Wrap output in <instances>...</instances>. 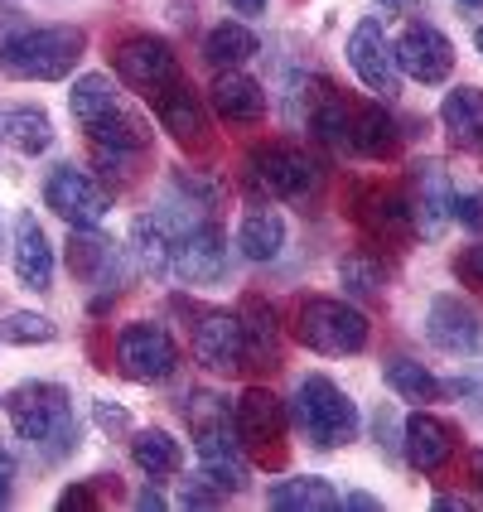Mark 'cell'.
Here are the masks:
<instances>
[{"label": "cell", "mask_w": 483, "mask_h": 512, "mask_svg": "<svg viewBox=\"0 0 483 512\" xmlns=\"http://www.w3.org/2000/svg\"><path fill=\"white\" fill-rule=\"evenodd\" d=\"M435 508H455V512H469V508H474V503H469V498H455V493H440V498H435Z\"/></svg>", "instance_id": "bcb514c9"}, {"label": "cell", "mask_w": 483, "mask_h": 512, "mask_svg": "<svg viewBox=\"0 0 483 512\" xmlns=\"http://www.w3.org/2000/svg\"><path fill=\"white\" fill-rule=\"evenodd\" d=\"M348 63H353V73L363 78L372 97H397L401 92V73L397 63H392V44H387V34L377 20H363V25L353 29V39H348Z\"/></svg>", "instance_id": "9a60e30c"}, {"label": "cell", "mask_w": 483, "mask_h": 512, "mask_svg": "<svg viewBox=\"0 0 483 512\" xmlns=\"http://www.w3.org/2000/svg\"><path fill=\"white\" fill-rule=\"evenodd\" d=\"M136 503H141L145 512H160V508H165V498H160L155 488H145V493H141V498H136Z\"/></svg>", "instance_id": "7dc6e473"}, {"label": "cell", "mask_w": 483, "mask_h": 512, "mask_svg": "<svg viewBox=\"0 0 483 512\" xmlns=\"http://www.w3.org/2000/svg\"><path fill=\"white\" fill-rule=\"evenodd\" d=\"M208 102H213V112L223 116L228 126H256V121L266 116V92H261V83L247 78V73H237V68H223V73L213 78Z\"/></svg>", "instance_id": "ffe728a7"}, {"label": "cell", "mask_w": 483, "mask_h": 512, "mask_svg": "<svg viewBox=\"0 0 483 512\" xmlns=\"http://www.w3.org/2000/svg\"><path fill=\"white\" fill-rule=\"evenodd\" d=\"M242 334H247V363H271L276 358V329H271V310L261 300H247Z\"/></svg>", "instance_id": "d6a6232c"}, {"label": "cell", "mask_w": 483, "mask_h": 512, "mask_svg": "<svg viewBox=\"0 0 483 512\" xmlns=\"http://www.w3.org/2000/svg\"><path fill=\"white\" fill-rule=\"evenodd\" d=\"M387 5H401V0H387Z\"/></svg>", "instance_id": "816d5d0a"}, {"label": "cell", "mask_w": 483, "mask_h": 512, "mask_svg": "<svg viewBox=\"0 0 483 512\" xmlns=\"http://www.w3.org/2000/svg\"><path fill=\"white\" fill-rule=\"evenodd\" d=\"M256 54V34L242 20H223V25L208 29V39H203V58H208V68H242L247 58Z\"/></svg>", "instance_id": "f1b7e54d"}, {"label": "cell", "mask_w": 483, "mask_h": 512, "mask_svg": "<svg viewBox=\"0 0 483 512\" xmlns=\"http://www.w3.org/2000/svg\"><path fill=\"white\" fill-rule=\"evenodd\" d=\"M382 377H387V387L406 401H435L445 392V382H435L430 368H421L416 358H387V363H382Z\"/></svg>", "instance_id": "1f68e13d"}, {"label": "cell", "mask_w": 483, "mask_h": 512, "mask_svg": "<svg viewBox=\"0 0 483 512\" xmlns=\"http://www.w3.org/2000/svg\"><path fill=\"white\" fill-rule=\"evenodd\" d=\"M87 49V34L78 25H44L25 29L0 44V68L20 83H58L78 68V54Z\"/></svg>", "instance_id": "3957f363"}, {"label": "cell", "mask_w": 483, "mask_h": 512, "mask_svg": "<svg viewBox=\"0 0 483 512\" xmlns=\"http://www.w3.org/2000/svg\"><path fill=\"white\" fill-rule=\"evenodd\" d=\"M170 266L184 285H218L228 276V237H223V228L218 223L184 228V237L174 242Z\"/></svg>", "instance_id": "8fae6325"}, {"label": "cell", "mask_w": 483, "mask_h": 512, "mask_svg": "<svg viewBox=\"0 0 483 512\" xmlns=\"http://www.w3.org/2000/svg\"><path fill=\"white\" fill-rule=\"evenodd\" d=\"M252 184L271 199H305L314 189V165L290 145H261L252 155Z\"/></svg>", "instance_id": "2e32d148"}, {"label": "cell", "mask_w": 483, "mask_h": 512, "mask_svg": "<svg viewBox=\"0 0 483 512\" xmlns=\"http://www.w3.org/2000/svg\"><path fill=\"white\" fill-rule=\"evenodd\" d=\"M179 237L184 232L174 228L170 213H145V218H136V228H131V247H136V256H141L150 271H165Z\"/></svg>", "instance_id": "83f0119b"}, {"label": "cell", "mask_w": 483, "mask_h": 512, "mask_svg": "<svg viewBox=\"0 0 483 512\" xmlns=\"http://www.w3.org/2000/svg\"><path fill=\"white\" fill-rule=\"evenodd\" d=\"M194 358L208 372H247V334H242V314L213 310L194 324Z\"/></svg>", "instance_id": "5bb4252c"}, {"label": "cell", "mask_w": 483, "mask_h": 512, "mask_svg": "<svg viewBox=\"0 0 483 512\" xmlns=\"http://www.w3.org/2000/svg\"><path fill=\"white\" fill-rule=\"evenodd\" d=\"M339 281L343 290H353V295H377L382 281H387V271H382V261L368 252H348L339 261Z\"/></svg>", "instance_id": "e575fe53"}, {"label": "cell", "mask_w": 483, "mask_h": 512, "mask_svg": "<svg viewBox=\"0 0 483 512\" xmlns=\"http://www.w3.org/2000/svg\"><path fill=\"white\" fill-rule=\"evenodd\" d=\"M455 445H459V435H455L450 421H440V416H430V411H411V416H406L401 450H406V459H411V469L440 474V469L455 459Z\"/></svg>", "instance_id": "ac0fdd59"}, {"label": "cell", "mask_w": 483, "mask_h": 512, "mask_svg": "<svg viewBox=\"0 0 483 512\" xmlns=\"http://www.w3.org/2000/svg\"><path fill=\"white\" fill-rule=\"evenodd\" d=\"M474 44H479V54H483V29H479V34H474Z\"/></svg>", "instance_id": "f907efd6"}, {"label": "cell", "mask_w": 483, "mask_h": 512, "mask_svg": "<svg viewBox=\"0 0 483 512\" xmlns=\"http://www.w3.org/2000/svg\"><path fill=\"white\" fill-rule=\"evenodd\" d=\"M310 136L329 150H348L353 145V121H348V102L329 83H319V97H310Z\"/></svg>", "instance_id": "d4e9b609"}, {"label": "cell", "mask_w": 483, "mask_h": 512, "mask_svg": "<svg viewBox=\"0 0 483 512\" xmlns=\"http://www.w3.org/2000/svg\"><path fill=\"white\" fill-rule=\"evenodd\" d=\"M232 421H237V440H242V450L252 459H281V445H285V406L276 392H266V387H247L237 406H232Z\"/></svg>", "instance_id": "ba28073f"}, {"label": "cell", "mask_w": 483, "mask_h": 512, "mask_svg": "<svg viewBox=\"0 0 483 512\" xmlns=\"http://www.w3.org/2000/svg\"><path fill=\"white\" fill-rule=\"evenodd\" d=\"M58 508H97V498H92V488L78 484V488H68L63 498H58Z\"/></svg>", "instance_id": "7bdbcfd3"}, {"label": "cell", "mask_w": 483, "mask_h": 512, "mask_svg": "<svg viewBox=\"0 0 483 512\" xmlns=\"http://www.w3.org/2000/svg\"><path fill=\"white\" fill-rule=\"evenodd\" d=\"M290 411H295V426H300V435L310 440L314 450H339V445H348L358 435V406L329 377H305L295 387Z\"/></svg>", "instance_id": "277c9868"}, {"label": "cell", "mask_w": 483, "mask_h": 512, "mask_svg": "<svg viewBox=\"0 0 483 512\" xmlns=\"http://www.w3.org/2000/svg\"><path fill=\"white\" fill-rule=\"evenodd\" d=\"M218 498H223V493L208 484V479H189V484H184V498H179V503H184V508H213Z\"/></svg>", "instance_id": "f35d334b"}, {"label": "cell", "mask_w": 483, "mask_h": 512, "mask_svg": "<svg viewBox=\"0 0 483 512\" xmlns=\"http://www.w3.org/2000/svg\"><path fill=\"white\" fill-rule=\"evenodd\" d=\"M97 421H102V430H107V435H116V430H131V416H126L121 406H112V401H97Z\"/></svg>", "instance_id": "60d3db41"}, {"label": "cell", "mask_w": 483, "mask_h": 512, "mask_svg": "<svg viewBox=\"0 0 483 512\" xmlns=\"http://www.w3.org/2000/svg\"><path fill=\"white\" fill-rule=\"evenodd\" d=\"M459 5H469V10H483V0H459Z\"/></svg>", "instance_id": "681fc988"}, {"label": "cell", "mask_w": 483, "mask_h": 512, "mask_svg": "<svg viewBox=\"0 0 483 512\" xmlns=\"http://www.w3.org/2000/svg\"><path fill=\"white\" fill-rule=\"evenodd\" d=\"M392 63H397V73L416 78V83H445L455 73V44L435 25H411L392 44Z\"/></svg>", "instance_id": "4fadbf2b"}, {"label": "cell", "mask_w": 483, "mask_h": 512, "mask_svg": "<svg viewBox=\"0 0 483 512\" xmlns=\"http://www.w3.org/2000/svg\"><path fill=\"white\" fill-rule=\"evenodd\" d=\"M353 150L368 155V160H387L397 150V121L387 116L382 102L358 107V116H353Z\"/></svg>", "instance_id": "f546056e"}, {"label": "cell", "mask_w": 483, "mask_h": 512, "mask_svg": "<svg viewBox=\"0 0 483 512\" xmlns=\"http://www.w3.org/2000/svg\"><path fill=\"white\" fill-rule=\"evenodd\" d=\"M10 488H15V455L0 445V508L10 503Z\"/></svg>", "instance_id": "b9f144b4"}, {"label": "cell", "mask_w": 483, "mask_h": 512, "mask_svg": "<svg viewBox=\"0 0 483 512\" xmlns=\"http://www.w3.org/2000/svg\"><path fill=\"white\" fill-rule=\"evenodd\" d=\"M339 508H358V512H377V508H382V503H377V498H372V493H358V488H353V493H348V498H339Z\"/></svg>", "instance_id": "ee69618b"}, {"label": "cell", "mask_w": 483, "mask_h": 512, "mask_svg": "<svg viewBox=\"0 0 483 512\" xmlns=\"http://www.w3.org/2000/svg\"><path fill=\"white\" fill-rule=\"evenodd\" d=\"M112 58H116V73L136 87V92H145V97H155V92H165L170 83H179V58H174V49L165 39H155V34L121 39Z\"/></svg>", "instance_id": "30bf717a"}, {"label": "cell", "mask_w": 483, "mask_h": 512, "mask_svg": "<svg viewBox=\"0 0 483 512\" xmlns=\"http://www.w3.org/2000/svg\"><path fill=\"white\" fill-rule=\"evenodd\" d=\"M266 503L276 512H334L339 508V493L329 488V479H314V474H295V479H281L271 484Z\"/></svg>", "instance_id": "cb8c5ba5"}, {"label": "cell", "mask_w": 483, "mask_h": 512, "mask_svg": "<svg viewBox=\"0 0 483 512\" xmlns=\"http://www.w3.org/2000/svg\"><path fill=\"white\" fill-rule=\"evenodd\" d=\"M0 339L29 348V343H54L58 329H54V319H44V314L15 310V314H5V319H0Z\"/></svg>", "instance_id": "d590c367"}, {"label": "cell", "mask_w": 483, "mask_h": 512, "mask_svg": "<svg viewBox=\"0 0 483 512\" xmlns=\"http://www.w3.org/2000/svg\"><path fill=\"white\" fill-rule=\"evenodd\" d=\"M131 459H136V469L145 479H174L184 469V450H179V440L170 430H136Z\"/></svg>", "instance_id": "484cf974"}, {"label": "cell", "mask_w": 483, "mask_h": 512, "mask_svg": "<svg viewBox=\"0 0 483 512\" xmlns=\"http://www.w3.org/2000/svg\"><path fill=\"white\" fill-rule=\"evenodd\" d=\"M455 218L469 232H483V194H464V199H455Z\"/></svg>", "instance_id": "ab89813d"}, {"label": "cell", "mask_w": 483, "mask_h": 512, "mask_svg": "<svg viewBox=\"0 0 483 512\" xmlns=\"http://www.w3.org/2000/svg\"><path fill=\"white\" fill-rule=\"evenodd\" d=\"M194 450H199V479H208L223 498L252 484V455L242 450L232 421H203L194 430Z\"/></svg>", "instance_id": "8992f818"}, {"label": "cell", "mask_w": 483, "mask_h": 512, "mask_svg": "<svg viewBox=\"0 0 483 512\" xmlns=\"http://www.w3.org/2000/svg\"><path fill=\"white\" fill-rule=\"evenodd\" d=\"M150 107H155V116H160V126H165V131H170L174 141H199L203 131H208V121H203V102H199V92H194V87L184 83V78H179V83H170L165 87V92H155V97H150Z\"/></svg>", "instance_id": "603a6c76"}, {"label": "cell", "mask_w": 483, "mask_h": 512, "mask_svg": "<svg viewBox=\"0 0 483 512\" xmlns=\"http://www.w3.org/2000/svg\"><path fill=\"white\" fill-rule=\"evenodd\" d=\"M68 266H73L78 281L97 285V290H107V295H121V290H116V285H121V252H116L112 242H102L92 228L73 232V242H68Z\"/></svg>", "instance_id": "d6986e66"}, {"label": "cell", "mask_w": 483, "mask_h": 512, "mask_svg": "<svg viewBox=\"0 0 483 512\" xmlns=\"http://www.w3.org/2000/svg\"><path fill=\"white\" fill-rule=\"evenodd\" d=\"M0 136L20 155H44L54 145V126L39 107H10V112H0Z\"/></svg>", "instance_id": "4dcf8cb0"}, {"label": "cell", "mask_w": 483, "mask_h": 512, "mask_svg": "<svg viewBox=\"0 0 483 512\" xmlns=\"http://www.w3.org/2000/svg\"><path fill=\"white\" fill-rule=\"evenodd\" d=\"M44 203H49V213H58L73 228H97L112 208V189L97 174H87L83 165H58L44 184Z\"/></svg>", "instance_id": "52a82bcc"}, {"label": "cell", "mask_w": 483, "mask_h": 512, "mask_svg": "<svg viewBox=\"0 0 483 512\" xmlns=\"http://www.w3.org/2000/svg\"><path fill=\"white\" fill-rule=\"evenodd\" d=\"M228 10H237V15H261L266 0H228Z\"/></svg>", "instance_id": "f6af8a7d"}, {"label": "cell", "mask_w": 483, "mask_h": 512, "mask_svg": "<svg viewBox=\"0 0 483 512\" xmlns=\"http://www.w3.org/2000/svg\"><path fill=\"white\" fill-rule=\"evenodd\" d=\"M363 223L372 232H382V237H406L411 232V208L397 199V194H372L363 203Z\"/></svg>", "instance_id": "836d02e7"}, {"label": "cell", "mask_w": 483, "mask_h": 512, "mask_svg": "<svg viewBox=\"0 0 483 512\" xmlns=\"http://www.w3.org/2000/svg\"><path fill=\"white\" fill-rule=\"evenodd\" d=\"M5 416L15 435L39 450L44 464H63L78 450V421H73V397L58 382H20L5 392Z\"/></svg>", "instance_id": "6da1fadb"}, {"label": "cell", "mask_w": 483, "mask_h": 512, "mask_svg": "<svg viewBox=\"0 0 483 512\" xmlns=\"http://www.w3.org/2000/svg\"><path fill=\"white\" fill-rule=\"evenodd\" d=\"M474 479H479V484H483V450H479V455H474Z\"/></svg>", "instance_id": "c3c4849f"}, {"label": "cell", "mask_w": 483, "mask_h": 512, "mask_svg": "<svg viewBox=\"0 0 483 512\" xmlns=\"http://www.w3.org/2000/svg\"><path fill=\"white\" fill-rule=\"evenodd\" d=\"M116 363L131 382H165L179 368V348H174L165 324H126L116 334Z\"/></svg>", "instance_id": "9c48e42d"}, {"label": "cell", "mask_w": 483, "mask_h": 512, "mask_svg": "<svg viewBox=\"0 0 483 512\" xmlns=\"http://www.w3.org/2000/svg\"><path fill=\"white\" fill-rule=\"evenodd\" d=\"M15 276L29 290H49L54 285V247H49V232L39 228L34 213L15 218Z\"/></svg>", "instance_id": "44dd1931"}, {"label": "cell", "mask_w": 483, "mask_h": 512, "mask_svg": "<svg viewBox=\"0 0 483 512\" xmlns=\"http://www.w3.org/2000/svg\"><path fill=\"white\" fill-rule=\"evenodd\" d=\"M426 339L435 343L440 353L464 358V353H479L483 348V324L464 300H455V295H435L430 310H426Z\"/></svg>", "instance_id": "e0dca14e"}, {"label": "cell", "mask_w": 483, "mask_h": 512, "mask_svg": "<svg viewBox=\"0 0 483 512\" xmlns=\"http://www.w3.org/2000/svg\"><path fill=\"white\" fill-rule=\"evenodd\" d=\"M455 276H459L464 285L483 290V242H479V247H469L464 256H455Z\"/></svg>", "instance_id": "74e56055"}, {"label": "cell", "mask_w": 483, "mask_h": 512, "mask_svg": "<svg viewBox=\"0 0 483 512\" xmlns=\"http://www.w3.org/2000/svg\"><path fill=\"white\" fill-rule=\"evenodd\" d=\"M368 314L353 310L348 300H324V295H314V300H300V310H295V339L314 348V353H324V358H353V353H363L368 348Z\"/></svg>", "instance_id": "5b68a950"}, {"label": "cell", "mask_w": 483, "mask_h": 512, "mask_svg": "<svg viewBox=\"0 0 483 512\" xmlns=\"http://www.w3.org/2000/svg\"><path fill=\"white\" fill-rule=\"evenodd\" d=\"M440 126L455 150L483 155V87H455L440 107Z\"/></svg>", "instance_id": "7402d4cb"}, {"label": "cell", "mask_w": 483, "mask_h": 512, "mask_svg": "<svg viewBox=\"0 0 483 512\" xmlns=\"http://www.w3.org/2000/svg\"><path fill=\"white\" fill-rule=\"evenodd\" d=\"M445 392H450V397H459L464 406H474V411L483 416V368H464L455 382H445Z\"/></svg>", "instance_id": "8d00e7d4"}, {"label": "cell", "mask_w": 483, "mask_h": 512, "mask_svg": "<svg viewBox=\"0 0 483 512\" xmlns=\"http://www.w3.org/2000/svg\"><path fill=\"white\" fill-rule=\"evenodd\" d=\"M285 247V218L281 213H271V208H256L242 218V228H237V252L247 256V261H276Z\"/></svg>", "instance_id": "4316f807"}, {"label": "cell", "mask_w": 483, "mask_h": 512, "mask_svg": "<svg viewBox=\"0 0 483 512\" xmlns=\"http://www.w3.org/2000/svg\"><path fill=\"white\" fill-rule=\"evenodd\" d=\"M411 228L421 237H445V228L455 223V194H450V174L440 160H421L411 170Z\"/></svg>", "instance_id": "7c38bea8"}, {"label": "cell", "mask_w": 483, "mask_h": 512, "mask_svg": "<svg viewBox=\"0 0 483 512\" xmlns=\"http://www.w3.org/2000/svg\"><path fill=\"white\" fill-rule=\"evenodd\" d=\"M68 107H73V121L83 126V136L92 141V150H102V155H141L150 145V126L121 102L107 73H83L73 83Z\"/></svg>", "instance_id": "7a4b0ae2"}]
</instances>
